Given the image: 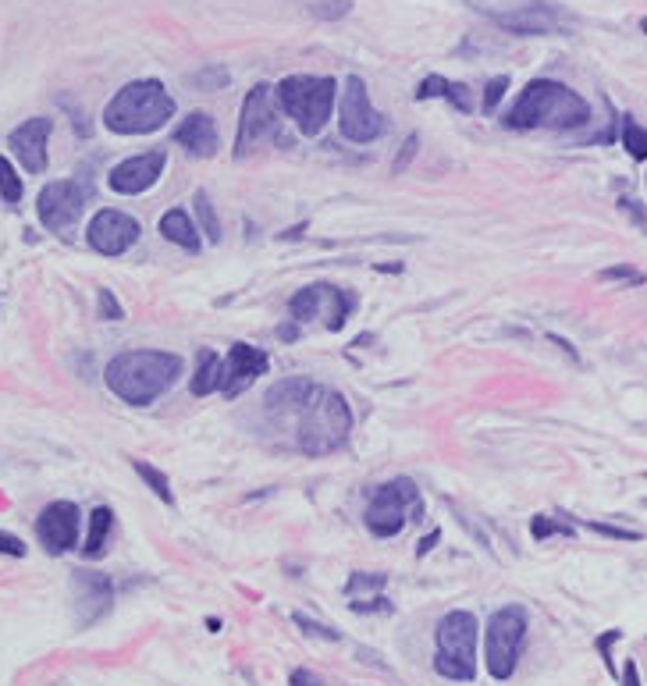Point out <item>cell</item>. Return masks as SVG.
<instances>
[{
  "label": "cell",
  "mask_w": 647,
  "mask_h": 686,
  "mask_svg": "<svg viewBox=\"0 0 647 686\" xmlns=\"http://www.w3.org/2000/svg\"><path fill=\"white\" fill-rule=\"evenodd\" d=\"M185 363L175 352L160 349H128L114 356L104 370L107 388L128 406H153L160 395H168L182 377Z\"/></svg>",
  "instance_id": "1"
},
{
  "label": "cell",
  "mask_w": 647,
  "mask_h": 686,
  "mask_svg": "<svg viewBox=\"0 0 647 686\" xmlns=\"http://www.w3.org/2000/svg\"><path fill=\"white\" fill-rule=\"evenodd\" d=\"M505 125L509 128H580L591 121V104L584 96L569 89L566 82H555V79H534L520 96L516 104L505 111Z\"/></svg>",
  "instance_id": "2"
},
{
  "label": "cell",
  "mask_w": 647,
  "mask_h": 686,
  "mask_svg": "<svg viewBox=\"0 0 647 686\" xmlns=\"http://www.w3.org/2000/svg\"><path fill=\"white\" fill-rule=\"evenodd\" d=\"M171 118H175V96L157 79L128 82L104 107V125L118 136H150Z\"/></svg>",
  "instance_id": "3"
},
{
  "label": "cell",
  "mask_w": 647,
  "mask_h": 686,
  "mask_svg": "<svg viewBox=\"0 0 647 686\" xmlns=\"http://www.w3.org/2000/svg\"><path fill=\"white\" fill-rule=\"evenodd\" d=\"M299 416V448L306 455H331L349 441L352 431V413L342 391L320 388L313 384L310 395L303 399V406L296 409Z\"/></svg>",
  "instance_id": "4"
},
{
  "label": "cell",
  "mask_w": 647,
  "mask_h": 686,
  "mask_svg": "<svg viewBox=\"0 0 647 686\" xmlns=\"http://www.w3.org/2000/svg\"><path fill=\"white\" fill-rule=\"evenodd\" d=\"M338 82L328 75H288L274 86L281 111L296 121L303 136H320L335 107Z\"/></svg>",
  "instance_id": "5"
},
{
  "label": "cell",
  "mask_w": 647,
  "mask_h": 686,
  "mask_svg": "<svg viewBox=\"0 0 647 686\" xmlns=\"http://www.w3.org/2000/svg\"><path fill=\"white\" fill-rule=\"evenodd\" d=\"M477 615L473 612H448L438 619V655L434 672L452 683H473L477 679Z\"/></svg>",
  "instance_id": "6"
},
{
  "label": "cell",
  "mask_w": 647,
  "mask_h": 686,
  "mask_svg": "<svg viewBox=\"0 0 647 686\" xmlns=\"http://www.w3.org/2000/svg\"><path fill=\"white\" fill-rule=\"evenodd\" d=\"M424 516V498L416 491V484L409 477H395L388 484L374 487V495L363 512V523L374 537H395L402 534L409 519Z\"/></svg>",
  "instance_id": "7"
},
{
  "label": "cell",
  "mask_w": 647,
  "mask_h": 686,
  "mask_svg": "<svg viewBox=\"0 0 647 686\" xmlns=\"http://www.w3.org/2000/svg\"><path fill=\"white\" fill-rule=\"evenodd\" d=\"M527 608L523 605H505L498 608L488 619V633H484V662H488L491 679H509L516 672V662L523 655V644H527Z\"/></svg>",
  "instance_id": "8"
},
{
  "label": "cell",
  "mask_w": 647,
  "mask_h": 686,
  "mask_svg": "<svg viewBox=\"0 0 647 686\" xmlns=\"http://www.w3.org/2000/svg\"><path fill=\"white\" fill-rule=\"evenodd\" d=\"M89 200H93V185L89 178H61V182H50L36 200V214L47 232L61 235V239H72L75 228H79L82 214H86Z\"/></svg>",
  "instance_id": "9"
},
{
  "label": "cell",
  "mask_w": 647,
  "mask_h": 686,
  "mask_svg": "<svg viewBox=\"0 0 647 686\" xmlns=\"http://www.w3.org/2000/svg\"><path fill=\"white\" fill-rule=\"evenodd\" d=\"M342 100H338V132H342L349 143H374L377 136L384 132V118L374 104H370L367 82L360 75H349L345 86L338 89Z\"/></svg>",
  "instance_id": "10"
},
{
  "label": "cell",
  "mask_w": 647,
  "mask_h": 686,
  "mask_svg": "<svg viewBox=\"0 0 647 686\" xmlns=\"http://www.w3.org/2000/svg\"><path fill=\"white\" fill-rule=\"evenodd\" d=\"M278 136V107H274V86L260 82L249 89L242 100V118H239V139H235V157H246L256 143Z\"/></svg>",
  "instance_id": "11"
},
{
  "label": "cell",
  "mask_w": 647,
  "mask_h": 686,
  "mask_svg": "<svg viewBox=\"0 0 647 686\" xmlns=\"http://www.w3.org/2000/svg\"><path fill=\"white\" fill-rule=\"evenodd\" d=\"M488 18L505 32H516V36H559V32H573L576 18L569 11L555 8V4H523L516 11H488Z\"/></svg>",
  "instance_id": "12"
},
{
  "label": "cell",
  "mask_w": 647,
  "mask_h": 686,
  "mask_svg": "<svg viewBox=\"0 0 647 686\" xmlns=\"http://www.w3.org/2000/svg\"><path fill=\"white\" fill-rule=\"evenodd\" d=\"M288 313H292V320H299V324H306V320L324 313V328L342 331L345 320H349V313H352V296L342 292L338 285H306L303 292L292 296Z\"/></svg>",
  "instance_id": "13"
},
{
  "label": "cell",
  "mask_w": 647,
  "mask_h": 686,
  "mask_svg": "<svg viewBox=\"0 0 647 686\" xmlns=\"http://www.w3.org/2000/svg\"><path fill=\"white\" fill-rule=\"evenodd\" d=\"M143 228H139L136 217L121 214V210H100V214L89 221L86 228V242L104 256H121L136 246Z\"/></svg>",
  "instance_id": "14"
},
{
  "label": "cell",
  "mask_w": 647,
  "mask_h": 686,
  "mask_svg": "<svg viewBox=\"0 0 647 686\" xmlns=\"http://www.w3.org/2000/svg\"><path fill=\"white\" fill-rule=\"evenodd\" d=\"M164 168H168V153L164 150L136 153V157L114 164L111 175H107V185H111L114 192H121V196H139V192L153 189V185L160 182Z\"/></svg>",
  "instance_id": "15"
},
{
  "label": "cell",
  "mask_w": 647,
  "mask_h": 686,
  "mask_svg": "<svg viewBox=\"0 0 647 686\" xmlns=\"http://www.w3.org/2000/svg\"><path fill=\"white\" fill-rule=\"evenodd\" d=\"M72 591H75V623L86 626L100 623L111 612L114 601V583L104 573H89V569H75L72 573Z\"/></svg>",
  "instance_id": "16"
},
{
  "label": "cell",
  "mask_w": 647,
  "mask_h": 686,
  "mask_svg": "<svg viewBox=\"0 0 647 686\" xmlns=\"http://www.w3.org/2000/svg\"><path fill=\"white\" fill-rule=\"evenodd\" d=\"M36 537L50 555H64L79 544V505L50 502L36 519Z\"/></svg>",
  "instance_id": "17"
},
{
  "label": "cell",
  "mask_w": 647,
  "mask_h": 686,
  "mask_svg": "<svg viewBox=\"0 0 647 686\" xmlns=\"http://www.w3.org/2000/svg\"><path fill=\"white\" fill-rule=\"evenodd\" d=\"M267 367H271L267 352H260L256 345L235 342L232 349H228V356L221 359V384H217V391H224V395H239V391L249 388L256 377L267 374Z\"/></svg>",
  "instance_id": "18"
},
{
  "label": "cell",
  "mask_w": 647,
  "mask_h": 686,
  "mask_svg": "<svg viewBox=\"0 0 647 686\" xmlns=\"http://www.w3.org/2000/svg\"><path fill=\"white\" fill-rule=\"evenodd\" d=\"M50 132H54V118H29L8 136L11 153L22 160V168L29 171V175H43V171H47Z\"/></svg>",
  "instance_id": "19"
},
{
  "label": "cell",
  "mask_w": 647,
  "mask_h": 686,
  "mask_svg": "<svg viewBox=\"0 0 647 686\" xmlns=\"http://www.w3.org/2000/svg\"><path fill=\"white\" fill-rule=\"evenodd\" d=\"M175 143L185 146L192 157H214V153H217L214 118H210V114H203V111L189 114V118H185L182 125L175 128Z\"/></svg>",
  "instance_id": "20"
},
{
  "label": "cell",
  "mask_w": 647,
  "mask_h": 686,
  "mask_svg": "<svg viewBox=\"0 0 647 686\" xmlns=\"http://www.w3.org/2000/svg\"><path fill=\"white\" fill-rule=\"evenodd\" d=\"M310 388H313V381H306V377H288V381H278L264 395V409L271 416L296 413V409L303 406L306 395H310Z\"/></svg>",
  "instance_id": "21"
},
{
  "label": "cell",
  "mask_w": 647,
  "mask_h": 686,
  "mask_svg": "<svg viewBox=\"0 0 647 686\" xmlns=\"http://www.w3.org/2000/svg\"><path fill=\"white\" fill-rule=\"evenodd\" d=\"M431 96H441V100H448V104L459 107L463 114L473 111V93H470V86H463V82L441 79V75H427V79L416 86V100H431Z\"/></svg>",
  "instance_id": "22"
},
{
  "label": "cell",
  "mask_w": 647,
  "mask_h": 686,
  "mask_svg": "<svg viewBox=\"0 0 647 686\" xmlns=\"http://www.w3.org/2000/svg\"><path fill=\"white\" fill-rule=\"evenodd\" d=\"M160 235L168 242H175V246L189 249V253H200V235H196V224H192V217L185 214L182 207L168 210V214L160 217Z\"/></svg>",
  "instance_id": "23"
},
{
  "label": "cell",
  "mask_w": 647,
  "mask_h": 686,
  "mask_svg": "<svg viewBox=\"0 0 647 686\" xmlns=\"http://www.w3.org/2000/svg\"><path fill=\"white\" fill-rule=\"evenodd\" d=\"M111 530H114L111 505H100V509H93V516H89L86 544H82V555H86V559H100V555L107 551V541H111Z\"/></svg>",
  "instance_id": "24"
},
{
  "label": "cell",
  "mask_w": 647,
  "mask_h": 686,
  "mask_svg": "<svg viewBox=\"0 0 647 686\" xmlns=\"http://www.w3.org/2000/svg\"><path fill=\"white\" fill-rule=\"evenodd\" d=\"M221 384V356L210 349L200 352V370L192 374V395H210Z\"/></svg>",
  "instance_id": "25"
},
{
  "label": "cell",
  "mask_w": 647,
  "mask_h": 686,
  "mask_svg": "<svg viewBox=\"0 0 647 686\" xmlns=\"http://www.w3.org/2000/svg\"><path fill=\"white\" fill-rule=\"evenodd\" d=\"M132 470H136L139 477H143V484L150 487V491L160 498V502H164V505H175V495H171V480L164 477V473H160L157 466L146 463V459H132Z\"/></svg>",
  "instance_id": "26"
},
{
  "label": "cell",
  "mask_w": 647,
  "mask_h": 686,
  "mask_svg": "<svg viewBox=\"0 0 647 686\" xmlns=\"http://www.w3.org/2000/svg\"><path fill=\"white\" fill-rule=\"evenodd\" d=\"M22 175L15 171V164H11L8 157H0V196H4V203H11V207H18L22 203Z\"/></svg>",
  "instance_id": "27"
},
{
  "label": "cell",
  "mask_w": 647,
  "mask_h": 686,
  "mask_svg": "<svg viewBox=\"0 0 647 686\" xmlns=\"http://www.w3.org/2000/svg\"><path fill=\"white\" fill-rule=\"evenodd\" d=\"M228 82H232V72L221 68V64H207V68H200V72L189 75V86L203 89V93H210V89H224Z\"/></svg>",
  "instance_id": "28"
},
{
  "label": "cell",
  "mask_w": 647,
  "mask_h": 686,
  "mask_svg": "<svg viewBox=\"0 0 647 686\" xmlns=\"http://www.w3.org/2000/svg\"><path fill=\"white\" fill-rule=\"evenodd\" d=\"M192 207H196V214H200V221H203V232H207V239L210 242H221V224H217V214H214V203H210V196L207 192H196L192 196Z\"/></svg>",
  "instance_id": "29"
},
{
  "label": "cell",
  "mask_w": 647,
  "mask_h": 686,
  "mask_svg": "<svg viewBox=\"0 0 647 686\" xmlns=\"http://www.w3.org/2000/svg\"><path fill=\"white\" fill-rule=\"evenodd\" d=\"M623 143H626V150H630L633 160L647 157V136H644V128H640L633 118H623Z\"/></svg>",
  "instance_id": "30"
},
{
  "label": "cell",
  "mask_w": 647,
  "mask_h": 686,
  "mask_svg": "<svg viewBox=\"0 0 647 686\" xmlns=\"http://www.w3.org/2000/svg\"><path fill=\"white\" fill-rule=\"evenodd\" d=\"M530 534H534L537 541H544V537H552V534L573 537V527H569L566 519H548V516H534V523H530Z\"/></svg>",
  "instance_id": "31"
},
{
  "label": "cell",
  "mask_w": 647,
  "mask_h": 686,
  "mask_svg": "<svg viewBox=\"0 0 647 686\" xmlns=\"http://www.w3.org/2000/svg\"><path fill=\"white\" fill-rule=\"evenodd\" d=\"M388 583V573H352L349 583H345V594H367V591H381Z\"/></svg>",
  "instance_id": "32"
},
{
  "label": "cell",
  "mask_w": 647,
  "mask_h": 686,
  "mask_svg": "<svg viewBox=\"0 0 647 686\" xmlns=\"http://www.w3.org/2000/svg\"><path fill=\"white\" fill-rule=\"evenodd\" d=\"M292 623L299 626L303 633H310V637H317V640H328V644H338L342 640V633L338 630H331V626H324V623H313V619H306L303 612H296L292 615Z\"/></svg>",
  "instance_id": "33"
},
{
  "label": "cell",
  "mask_w": 647,
  "mask_h": 686,
  "mask_svg": "<svg viewBox=\"0 0 647 686\" xmlns=\"http://www.w3.org/2000/svg\"><path fill=\"white\" fill-rule=\"evenodd\" d=\"M96 306H100V317H104V320H121V317H125V310H121V303L114 299L111 288H100V292H96Z\"/></svg>",
  "instance_id": "34"
},
{
  "label": "cell",
  "mask_w": 647,
  "mask_h": 686,
  "mask_svg": "<svg viewBox=\"0 0 647 686\" xmlns=\"http://www.w3.org/2000/svg\"><path fill=\"white\" fill-rule=\"evenodd\" d=\"M505 89H509V75H498V79L488 82V93H484V111L495 114V107H498V100L505 96Z\"/></svg>",
  "instance_id": "35"
},
{
  "label": "cell",
  "mask_w": 647,
  "mask_h": 686,
  "mask_svg": "<svg viewBox=\"0 0 647 686\" xmlns=\"http://www.w3.org/2000/svg\"><path fill=\"white\" fill-rule=\"evenodd\" d=\"M623 637V630H608V633H601L598 637V651H601V658H605V669L612 672V676H619V669H616V662H612V644Z\"/></svg>",
  "instance_id": "36"
},
{
  "label": "cell",
  "mask_w": 647,
  "mask_h": 686,
  "mask_svg": "<svg viewBox=\"0 0 647 686\" xmlns=\"http://www.w3.org/2000/svg\"><path fill=\"white\" fill-rule=\"evenodd\" d=\"M420 150V136H409L406 143H402V153L395 157V164H392V171L395 175H402V171L409 168V160H413V153Z\"/></svg>",
  "instance_id": "37"
},
{
  "label": "cell",
  "mask_w": 647,
  "mask_h": 686,
  "mask_svg": "<svg viewBox=\"0 0 647 686\" xmlns=\"http://www.w3.org/2000/svg\"><path fill=\"white\" fill-rule=\"evenodd\" d=\"M0 555H11V559H25V544H22V537L4 534V530H0Z\"/></svg>",
  "instance_id": "38"
},
{
  "label": "cell",
  "mask_w": 647,
  "mask_h": 686,
  "mask_svg": "<svg viewBox=\"0 0 647 686\" xmlns=\"http://www.w3.org/2000/svg\"><path fill=\"white\" fill-rule=\"evenodd\" d=\"M594 534H605V537H619V541H640L637 530H623V527H605V523H587Z\"/></svg>",
  "instance_id": "39"
},
{
  "label": "cell",
  "mask_w": 647,
  "mask_h": 686,
  "mask_svg": "<svg viewBox=\"0 0 647 686\" xmlns=\"http://www.w3.org/2000/svg\"><path fill=\"white\" fill-rule=\"evenodd\" d=\"M601 281H630V285H640V274L633 267H608V271H601Z\"/></svg>",
  "instance_id": "40"
},
{
  "label": "cell",
  "mask_w": 647,
  "mask_h": 686,
  "mask_svg": "<svg viewBox=\"0 0 647 686\" xmlns=\"http://www.w3.org/2000/svg\"><path fill=\"white\" fill-rule=\"evenodd\" d=\"M352 612H395V605L388 598H374V601H352Z\"/></svg>",
  "instance_id": "41"
},
{
  "label": "cell",
  "mask_w": 647,
  "mask_h": 686,
  "mask_svg": "<svg viewBox=\"0 0 647 686\" xmlns=\"http://www.w3.org/2000/svg\"><path fill=\"white\" fill-rule=\"evenodd\" d=\"M288 683H292V686H324V679H320L317 672H310V669H296L292 676H288Z\"/></svg>",
  "instance_id": "42"
},
{
  "label": "cell",
  "mask_w": 647,
  "mask_h": 686,
  "mask_svg": "<svg viewBox=\"0 0 647 686\" xmlns=\"http://www.w3.org/2000/svg\"><path fill=\"white\" fill-rule=\"evenodd\" d=\"M623 686H640L637 662H626V665H623Z\"/></svg>",
  "instance_id": "43"
},
{
  "label": "cell",
  "mask_w": 647,
  "mask_h": 686,
  "mask_svg": "<svg viewBox=\"0 0 647 686\" xmlns=\"http://www.w3.org/2000/svg\"><path fill=\"white\" fill-rule=\"evenodd\" d=\"M438 541H441V534H438V530H431V534H427L424 541L416 544V555H427V551H431V548H434V544H438Z\"/></svg>",
  "instance_id": "44"
},
{
  "label": "cell",
  "mask_w": 647,
  "mask_h": 686,
  "mask_svg": "<svg viewBox=\"0 0 647 686\" xmlns=\"http://www.w3.org/2000/svg\"><path fill=\"white\" fill-rule=\"evenodd\" d=\"M296 335H299L296 324H285V328H278V338H281V342H296Z\"/></svg>",
  "instance_id": "45"
}]
</instances>
